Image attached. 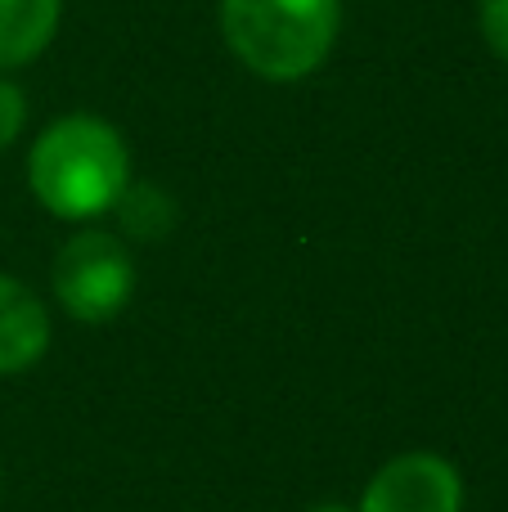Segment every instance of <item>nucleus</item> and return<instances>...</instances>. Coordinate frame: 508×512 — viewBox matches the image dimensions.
I'll return each mask as SVG.
<instances>
[{
    "label": "nucleus",
    "mask_w": 508,
    "mask_h": 512,
    "mask_svg": "<svg viewBox=\"0 0 508 512\" xmlns=\"http://www.w3.org/2000/svg\"><path fill=\"white\" fill-rule=\"evenodd\" d=\"M338 0H221V36L261 81H302L338 45Z\"/></svg>",
    "instance_id": "obj_2"
},
{
    "label": "nucleus",
    "mask_w": 508,
    "mask_h": 512,
    "mask_svg": "<svg viewBox=\"0 0 508 512\" xmlns=\"http://www.w3.org/2000/svg\"><path fill=\"white\" fill-rule=\"evenodd\" d=\"M23 126H27V95L0 72V149H9L23 135Z\"/></svg>",
    "instance_id": "obj_8"
},
{
    "label": "nucleus",
    "mask_w": 508,
    "mask_h": 512,
    "mask_svg": "<svg viewBox=\"0 0 508 512\" xmlns=\"http://www.w3.org/2000/svg\"><path fill=\"white\" fill-rule=\"evenodd\" d=\"M311 512H356V508H347V504H315Z\"/></svg>",
    "instance_id": "obj_10"
},
{
    "label": "nucleus",
    "mask_w": 508,
    "mask_h": 512,
    "mask_svg": "<svg viewBox=\"0 0 508 512\" xmlns=\"http://www.w3.org/2000/svg\"><path fill=\"white\" fill-rule=\"evenodd\" d=\"M27 185L36 203L59 221H95L113 212L131 185V153L113 122L68 113L41 131L27 153Z\"/></svg>",
    "instance_id": "obj_1"
},
{
    "label": "nucleus",
    "mask_w": 508,
    "mask_h": 512,
    "mask_svg": "<svg viewBox=\"0 0 508 512\" xmlns=\"http://www.w3.org/2000/svg\"><path fill=\"white\" fill-rule=\"evenodd\" d=\"M63 0H0V72L41 59L59 32Z\"/></svg>",
    "instance_id": "obj_6"
},
{
    "label": "nucleus",
    "mask_w": 508,
    "mask_h": 512,
    "mask_svg": "<svg viewBox=\"0 0 508 512\" xmlns=\"http://www.w3.org/2000/svg\"><path fill=\"white\" fill-rule=\"evenodd\" d=\"M477 23H482L491 54L508 63V0H477Z\"/></svg>",
    "instance_id": "obj_9"
},
{
    "label": "nucleus",
    "mask_w": 508,
    "mask_h": 512,
    "mask_svg": "<svg viewBox=\"0 0 508 512\" xmlns=\"http://www.w3.org/2000/svg\"><path fill=\"white\" fill-rule=\"evenodd\" d=\"M117 221H122V230L131 234V239H167L171 225H176V198L167 194L162 185H126L122 198H117Z\"/></svg>",
    "instance_id": "obj_7"
},
{
    "label": "nucleus",
    "mask_w": 508,
    "mask_h": 512,
    "mask_svg": "<svg viewBox=\"0 0 508 512\" xmlns=\"http://www.w3.org/2000/svg\"><path fill=\"white\" fill-rule=\"evenodd\" d=\"M50 351V310L14 274H0V378L32 369Z\"/></svg>",
    "instance_id": "obj_5"
},
{
    "label": "nucleus",
    "mask_w": 508,
    "mask_h": 512,
    "mask_svg": "<svg viewBox=\"0 0 508 512\" xmlns=\"http://www.w3.org/2000/svg\"><path fill=\"white\" fill-rule=\"evenodd\" d=\"M356 512H464V477L432 450L396 454L374 472Z\"/></svg>",
    "instance_id": "obj_4"
},
{
    "label": "nucleus",
    "mask_w": 508,
    "mask_h": 512,
    "mask_svg": "<svg viewBox=\"0 0 508 512\" xmlns=\"http://www.w3.org/2000/svg\"><path fill=\"white\" fill-rule=\"evenodd\" d=\"M54 297L81 324H104L122 315L135 292V261L126 243L108 230H77L54 256Z\"/></svg>",
    "instance_id": "obj_3"
}]
</instances>
